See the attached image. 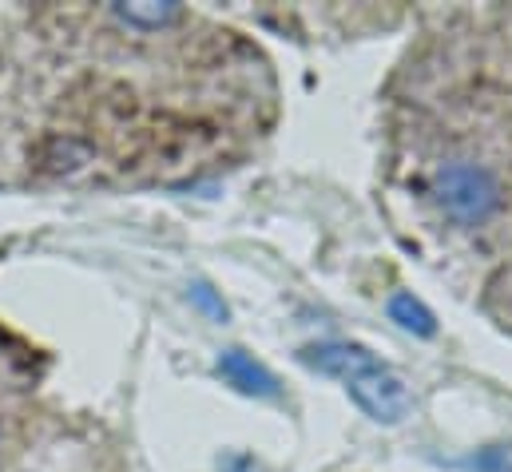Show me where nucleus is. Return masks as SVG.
<instances>
[{"mask_svg": "<svg viewBox=\"0 0 512 472\" xmlns=\"http://www.w3.org/2000/svg\"><path fill=\"white\" fill-rule=\"evenodd\" d=\"M298 361L322 377H338L350 393V401L382 421V425H393L405 417L409 409V389L405 381L385 365L374 350H366L362 342H346V338H334V342H310L298 350Z\"/></svg>", "mask_w": 512, "mask_h": 472, "instance_id": "f257e3e1", "label": "nucleus"}, {"mask_svg": "<svg viewBox=\"0 0 512 472\" xmlns=\"http://www.w3.org/2000/svg\"><path fill=\"white\" fill-rule=\"evenodd\" d=\"M108 16L120 24V28H131V32H167L175 24L187 20V8L183 4H112Z\"/></svg>", "mask_w": 512, "mask_h": 472, "instance_id": "20e7f679", "label": "nucleus"}, {"mask_svg": "<svg viewBox=\"0 0 512 472\" xmlns=\"http://www.w3.org/2000/svg\"><path fill=\"white\" fill-rule=\"evenodd\" d=\"M389 318L405 330V334H413V338H433L437 334V318H433V310L417 298V294H409V290H397V294H389Z\"/></svg>", "mask_w": 512, "mask_h": 472, "instance_id": "39448f33", "label": "nucleus"}, {"mask_svg": "<svg viewBox=\"0 0 512 472\" xmlns=\"http://www.w3.org/2000/svg\"><path fill=\"white\" fill-rule=\"evenodd\" d=\"M215 373L231 389H239L243 397H258V401H278L282 397L278 377L255 354H247V350H223V354L215 357Z\"/></svg>", "mask_w": 512, "mask_h": 472, "instance_id": "7ed1b4c3", "label": "nucleus"}, {"mask_svg": "<svg viewBox=\"0 0 512 472\" xmlns=\"http://www.w3.org/2000/svg\"><path fill=\"white\" fill-rule=\"evenodd\" d=\"M429 199L437 203V211L465 231L489 227L501 207H505V183L493 167L477 163V159H449L433 171L429 179Z\"/></svg>", "mask_w": 512, "mask_h": 472, "instance_id": "f03ea898", "label": "nucleus"}, {"mask_svg": "<svg viewBox=\"0 0 512 472\" xmlns=\"http://www.w3.org/2000/svg\"><path fill=\"white\" fill-rule=\"evenodd\" d=\"M465 472H512V445H481L461 457Z\"/></svg>", "mask_w": 512, "mask_h": 472, "instance_id": "0eeeda50", "label": "nucleus"}, {"mask_svg": "<svg viewBox=\"0 0 512 472\" xmlns=\"http://www.w3.org/2000/svg\"><path fill=\"white\" fill-rule=\"evenodd\" d=\"M187 302H191L203 318H211V322H231V306H227L223 290H215V286L203 282V278H195V282L187 286Z\"/></svg>", "mask_w": 512, "mask_h": 472, "instance_id": "423d86ee", "label": "nucleus"}]
</instances>
